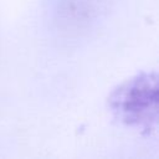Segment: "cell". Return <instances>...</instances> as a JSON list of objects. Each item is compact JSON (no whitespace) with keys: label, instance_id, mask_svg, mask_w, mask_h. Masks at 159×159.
<instances>
[{"label":"cell","instance_id":"1","mask_svg":"<svg viewBox=\"0 0 159 159\" xmlns=\"http://www.w3.org/2000/svg\"><path fill=\"white\" fill-rule=\"evenodd\" d=\"M113 114L124 124L145 132L158 122V77L142 72L118 86L109 96Z\"/></svg>","mask_w":159,"mask_h":159}]
</instances>
